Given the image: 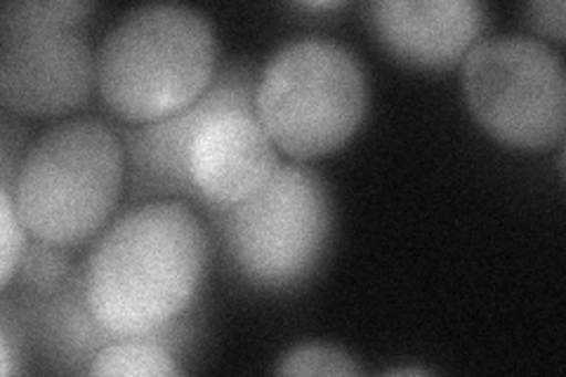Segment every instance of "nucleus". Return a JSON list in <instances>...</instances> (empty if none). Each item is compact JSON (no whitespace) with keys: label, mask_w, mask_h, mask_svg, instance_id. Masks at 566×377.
<instances>
[{"label":"nucleus","mask_w":566,"mask_h":377,"mask_svg":"<svg viewBox=\"0 0 566 377\" xmlns=\"http://www.w3.org/2000/svg\"><path fill=\"white\" fill-rule=\"evenodd\" d=\"M220 62L206 12L180 3L139 6L97 48V93L118 123H151L197 102Z\"/></svg>","instance_id":"2"},{"label":"nucleus","mask_w":566,"mask_h":377,"mask_svg":"<svg viewBox=\"0 0 566 377\" xmlns=\"http://www.w3.org/2000/svg\"><path fill=\"white\" fill-rule=\"evenodd\" d=\"M85 245H62L31 237L17 274L6 289H14L33 297H48L69 279ZM0 289V291H6Z\"/></svg>","instance_id":"11"},{"label":"nucleus","mask_w":566,"mask_h":377,"mask_svg":"<svg viewBox=\"0 0 566 377\" xmlns=\"http://www.w3.org/2000/svg\"><path fill=\"white\" fill-rule=\"evenodd\" d=\"M95 3L87 0H12L0 8V29L22 27H71L87 29Z\"/></svg>","instance_id":"12"},{"label":"nucleus","mask_w":566,"mask_h":377,"mask_svg":"<svg viewBox=\"0 0 566 377\" xmlns=\"http://www.w3.org/2000/svg\"><path fill=\"white\" fill-rule=\"evenodd\" d=\"M472 116L507 147L545 149L564 139L566 76L559 52L524 33L482 39L460 64Z\"/></svg>","instance_id":"6"},{"label":"nucleus","mask_w":566,"mask_h":377,"mask_svg":"<svg viewBox=\"0 0 566 377\" xmlns=\"http://www.w3.org/2000/svg\"><path fill=\"white\" fill-rule=\"evenodd\" d=\"M347 6V0H312V3H295V8L303 10H340Z\"/></svg>","instance_id":"17"},{"label":"nucleus","mask_w":566,"mask_h":377,"mask_svg":"<svg viewBox=\"0 0 566 377\" xmlns=\"http://www.w3.org/2000/svg\"><path fill=\"white\" fill-rule=\"evenodd\" d=\"M366 24L397 62L449 71L482 41L489 12L480 0H374L366 6Z\"/></svg>","instance_id":"9"},{"label":"nucleus","mask_w":566,"mask_h":377,"mask_svg":"<svg viewBox=\"0 0 566 377\" xmlns=\"http://www.w3.org/2000/svg\"><path fill=\"white\" fill-rule=\"evenodd\" d=\"M522 12L524 22L536 33L553 39L557 45L564 43V0H534V3H524Z\"/></svg>","instance_id":"16"},{"label":"nucleus","mask_w":566,"mask_h":377,"mask_svg":"<svg viewBox=\"0 0 566 377\" xmlns=\"http://www.w3.org/2000/svg\"><path fill=\"white\" fill-rule=\"evenodd\" d=\"M432 370H428V368H416V366H411V368H387L385 370V375H430Z\"/></svg>","instance_id":"18"},{"label":"nucleus","mask_w":566,"mask_h":377,"mask_svg":"<svg viewBox=\"0 0 566 377\" xmlns=\"http://www.w3.org/2000/svg\"><path fill=\"white\" fill-rule=\"evenodd\" d=\"M126 147L114 125L74 116L31 142L12 196L31 237L91 245L126 196Z\"/></svg>","instance_id":"4"},{"label":"nucleus","mask_w":566,"mask_h":377,"mask_svg":"<svg viewBox=\"0 0 566 377\" xmlns=\"http://www.w3.org/2000/svg\"><path fill=\"white\" fill-rule=\"evenodd\" d=\"M199 212L227 272L255 291L289 293L305 285L331 245V191L305 164H281L251 199Z\"/></svg>","instance_id":"3"},{"label":"nucleus","mask_w":566,"mask_h":377,"mask_svg":"<svg viewBox=\"0 0 566 377\" xmlns=\"http://www.w3.org/2000/svg\"><path fill=\"white\" fill-rule=\"evenodd\" d=\"M366 109V69L338 41H289L260 69L255 114L279 151L295 160L338 151L359 130Z\"/></svg>","instance_id":"5"},{"label":"nucleus","mask_w":566,"mask_h":377,"mask_svg":"<svg viewBox=\"0 0 566 377\" xmlns=\"http://www.w3.org/2000/svg\"><path fill=\"white\" fill-rule=\"evenodd\" d=\"M97 52L85 29H0V104L17 116L57 118L91 102Z\"/></svg>","instance_id":"8"},{"label":"nucleus","mask_w":566,"mask_h":377,"mask_svg":"<svg viewBox=\"0 0 566 377\" xmlns=\"http://www.w3.org/2000/svg\"><path fill=\"white\" fill-rule=\"evenodd\" d=\"M0 224H3V258H0V289L10 285V281L17 274V266H20L31 233L27 224L22 222L20 212H17V203L10 187L0 185Z\"/></svg>","instance_id":"14"},{"label":"nucleus","mask_w":566,"mask_h":377,"mask_svg":"<svg viewBox=\"0 0 566 377\" xmlns=\"http://www.w3.org/2000/svg\"><path fill=\"white\" fill-rule=\"evenodd\" d=\"M260 69L251 57L222 60L206 93L182 112L151 123L114 125L128 160L126 196L120 210L147 201H187L193 208L201 206L187 168L191 142L210 118L220 114H255Z\"/></svg>","instance_id":"7"},{"label":"nucleus","mask_w":566,"mask_h":377,"mask_svg":"<svg viewBox=\"0 0 566 377\" xmlns=\"http://www.w3.org/2000/svg\"><path fill=\"white\" fill-rule=\"evenodd\" d=\"M281 166L279 147L258 114L227 112L210 118L193 137L187 168L203 206L251 199ZM197 208V210H199Z\"/></svg>","instance_id":"10"},{"label":"nucleus","mask_w":566,"mask_h":377,"mask_svg":"<svg viewBox=\"0 0 566 377\" xmlns=\"http://www.w3.org/2000/svg\"><path fill=\"white\" fill-rule=\"evenodd\" d=\"M210 233L187 201H147L120 210L87 245L85 300L118 335H147L199 302Z\"/></svg>","instance_id":"1"},{"label":"nucleus","mask_w":566,"mask_h":377,"mask_svg":"<svg viewBox=\"0 0 566 377\" xmlns=\"http://www.w3.org/2000/svg\"><path fill=\"white\" fill-rule=\"evenodd\" d=\"M17 114H10L3 109V170H0V185L10 187L14 185L17 172H20V166L24 160L27 149L31 147L29 130L20 123V118H14Z\"/></svg>","instance_id":"15"},{"label":"nucleus","mask_w":566,"mask_h":377,"mask_svg":"<svg viewBox=\"0 0 566 377\" xmlns=\"http://www.w3.org/2000/svg\"><path fill=\"white\" fill-rule=\"evenodd\" d=\"M276 375H333V377H354L364 375L366 370L349 352L324 345V343H307L295 345L286 354H281L274 368Z\"/></svg>","instance_id":"13"}]
</instances>
